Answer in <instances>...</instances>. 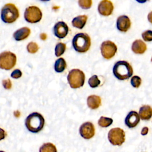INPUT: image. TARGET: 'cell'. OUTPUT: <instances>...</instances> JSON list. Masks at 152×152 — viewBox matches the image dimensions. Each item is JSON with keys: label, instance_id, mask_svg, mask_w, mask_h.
Returning <instances> with one entry per match:
<instances>
[{"label": "cell", "instance_id": "ba28073f", "mask_svg": "<svg viewBox=\"0 0 152 152\" xmlns=\"http://www.w3.org/2000/svg\"><path fill=\"white\" fill-rule=\"evenodd\" d=\"M42 18V13L40 8L36 6L27 7L24 12V19L30 23L39 22Z\"/></svg>", "mask_w": 152, "mask_h": 152}, {"label": "cell", "instance_id": "44dd1931", "mask_svg": "<svg viewBox=\"0 0 152 152\" xmlns=\"http://www.w3.org/2000/svg\"><path fill=\"white\" fill-rule=\"evenodd\" d=\"M39 152H57V149L52 143L46 142L40 147Z\"/></svg>", "mask_w": 152, "mask_h": 152}, {"label": "cell", "instance_id": "5b68a950", "mask_svg": "<svg viewBox=\"0 0 152 152\" xmlns=\"http://www.w3.org/2000/svg\"><path fill=\"white\" fill-rule=\"evenodd\" d=\"M67 80L71 88H78L84 85L85 74L79 69H72L69 71L67 76Z\"/></svg>", "mask_w": 152, "mask_h": 152}, {"label": "cell", "instance_id": "9c48e42d", "mask_svg": "<svg viewBox=\"0 0 152 152\" xmlns=\"http://www.w3.org/2000/svg\"><path fill=\"white\" fill-rule=\"evenodd\" d=\"M101 53L103 57L106 59L113 58L117 52V46L112 42L106 40L103 42L100 46Z\"/></svg>", "mask_w": 152, "mask_h": 152}, {"label": "cell", "instance_id": "484cf974", "mask_svg": "<svg viewBox=\"0 0 152 152\" xmlns=\"http://www.w3.org/2000/svg\"><path fill=\"white\" fill-rule=\"evenodd\" d=\"M79 6L84 10L90 8L92 5V0H78Z\"/></svg>", "mask_w": 152, "mask_h": 152}, {"label": "cell", "instance_id": "1f68e13d", "mask_svg": "<svg viewBox=\"0 0 152 152\" xmlns=\"http://www.w3.org/2000/svg\"><path fill=\"white\" fill-rule=\"evenodd\" d=\"M148 132V127L145 126V127H144V128L142 129L141 133V135H145L147 134Z\"/></svg>", "mask_w": 152, "mask_h": 152}, {"label": "cell", "instance_id": "836d02e7", "mask_svg": "<svg viewBox=\"0 0 152 152\" xmlns=\"http://www.w3.org/2000/svg\"><path fill=\"white\" fill-rule=\"evenodd\" d=\"M42 1H50V0H40Z\"/></svg>", "mask_w": 152, "mask_h": 152}, {"label": "cell", "instance_id": "7c38bea8", "mask_svg": "<svg viewBox=\"0 0 152 152\" xmlns=\"http://www.w3.org/2000/svg\"><path fill=\"white\" fill-rule=\"evenodd\" d=\"M68 27L64 21H59L56 23L53 27L54 34L59 39L65 37L68 33Z\"/></svg>", "mask_w": 152, "mask_h": 152}, {"label": "cell", "instance_id": "52a82bcc", "mask_svg": "<svg viewBox=\"0 0 152 152\" xmlns=\"http://www.w3.org/2000/svg\"><path fill=\"white\" fill-rule=\"evenodd\" d=\"M125 134L120 128L111 129L108 132V140L114 145H121L125 141Z\"/></svg>", "mask_w": 152, "mask_h": 152}, {"label": "cell", "instance_id": "603a6c76", "mask_svg": "<svg viewBox=\"0 0 152 152\" xmlns=\"http://www.w3.org/2000/svg\"><path fill=\"white\" fill-rule=\"evenodd\" d=\"M66 50V45L65 43L59 42L56 44L55 46V55L56 56H60L65 52Z\"/></svg>", "mask_w": 152, "mask_h": 152}, {"label": "cell", "instance_id": "2e32d148", "mask_svg": "<svg viewBox=\"0 0 152 152\" xmlns=\"http://www.w3.org/2000/svg\"><path fill=\"white\" fill-rule=\"evenodd\" d=\"M132 50L136 54H142L147 50L145 43L141 40H135L132 44Z\"/></svg>", "mask_w": 152, "mask_h": 152}, {"label": "cell", "instance_id": "4dcf8cb0", "mask_svg": "<svg viewBox=\"0 0 152 152\" xmlns=\"http://www.w3.org/2000/svg\"><path fill=\"white\" fill-rule=\"evenodd\" d=\"M6 132L5 131L2 129L0 128V141L2 140H4L6 137Z\"/></svg>", "mask_w": 152, "mask_h": 152}, {"label": "cell", "instance_id": "d4e9b609", "mask_svg": "<svg viewBox=\"0 0 152 152\" xmlns=\"http://www.w3.org/2000/svg\"><path fill=\"white\" fill-rule=\"evenodd\" d=\"M39 49L38 45L33 42H30L27 46V50L30 53H35Z\"/></svg>", "mask_w": 152, "mask_h": 152}, {"label": "cell", "instance_id": "6da1fadb", "mask_svg": "<svg viewBox=\"0 0 152 152\" xmlns=\"http://www.w3.org/2000/svg\"><path fill=\"white\" fill-rule=\"evenodd\" d=\"M45 119L43 116L38 112L30 113L25 120V125L27 129L32 133H37L43 128Z\"/></svg>", "mask_w": 152, "mask_h": 152}, {"label": "cell", "instance_id": "9a60e30c", "mask_svg": "<svg viewBox=\"0 0 152 152\" xmlns=\"http://www.w3.org/2000/svg\"><path fill=\"white\" fill-rule=\"evenodd\" d=\"M30 34V29L27 27L20 28L13 34V37L17 41H21L27 39Z\"/></svg>", "mask_w": 152, "mask_h": 152}, {"label": "cell", "instance_id": "277c9868", "mask_svg": "<svg viewBox=\"0 0 152 152\" xmlns=\"http://www.w3.org/2000/svg\"><path fill=\"white\" fill-rule=\"evenodd\" d=\"M19 15L18 8L13 4H7L1 10V20L5 23H14L18 19Z\"/></svg>", "mask_w": 152, "mask_h": 152}, {"label": "cell", "instance_id": "cb8c5ba5", "mask_svg": "<svg viewBox=\"0 0 152 152\" xmlns=\"http://www.w3.org/2000/svg\"><path fill=\"white\" fill-rule=\"evenodd\" d=\"M88 83L91 88H96L100 85V81L96 75H94L89 78Z\"/></svg>", "mask_w": 152, "mask_h": 152}, {"label": "cell", "instance_id": "4fadbf2b", "mask_svg": "<svg viewBox=\"0 0 152 152\" xmlns=\"http://www.w3.org/2000/svg\"><path fill=\"white\" fill-rule=\"evenodd\" d=\"M131 25V20L127 15H122L117 18L116 27L120 31L126 32L130 28Z\"/></svg>", "mask_w": 152, "mask_h": 152}, {"label": "cell", "instance_id": "f546056e", "mask_svg": "<svg viewBox=\"0 0 152 152\" xmlns=\"http://www.w3.org/2000/svg\"><path fill=\"white\" fill-rule=\"evenodd\" d=\"M2 86L5 89H10L12 87L11 80L10 79L4 80L2 81Z\"/></svg>", "mask_w": 152, "mask_h": 152}, {"label": "cell", "instance_id": "e0dca14e", "mask_svg": "<svg viewBox=\"0 0 152 152\" xmlns=\"http://www.w3.org/2000/svg\"><path fill=\"white\" fill-rule=\"evenodd\" d=\"M88 106L91 109H96L101 105V98L96 95H91L87 97Z\"/></svg>", "mask_w": 152, "mask_h": 152}, {"label": "cell", "instance_id": "8fae6325", "mask_svg": "<svg viewBox=\"0 0 152 152\" xmlns=\"http://www.w3.org/2000/svg\"><path fill=\"white\" fill-rule=\"evenodd\" d=\"M113 5L109 0H102L98 5V11L99 14L103 16H109L112 14L113 11Z\"/></svg>", "mask_w": 152, "mask_h": 152}, {"label": "cell", "instance_id": "7402d4cb", "mask_svg": "<svg viewBox=\"0 0 152 152\" xmlns=\"http://www.w3.org/2000/svg\"><path fill=\"white\" fill-rule=\"evenodd\" d=\"M113 122V119L110 118L101 116L98 121V124L100 126L106 128L109 126Z\"/></svg>", "mask_w": 152, "mask_h": 152}, {"label": "cell", "instance_id": "8992f818", "mask_svg": "<svg viewBox=\"0 0 152 152\" xmlns=\"http://www.w3.org/2000/svg\"><path fill=\"white\" fill-rule=\"evenodd\" d=\"M16 55L10 51H5L0 53V68L10 70L16 64Z\"/></svg>", "mask_w": 152, "mask_h": 152}, {"label": "cell", "instance_id": "d6a6232c", "mask_svg": "<svg viewBox=\"0 0 152 152\" xmlns=\"http://www.w3.org/2000/svg\"><path fill=\"white\" fill-rule=\"evenodd\" d=\"M136 1H137L139 3H144L146 1H147L148 0H135Z\"/></svg>", "mask_w": 152, "mask_h": 152}, {"label": "cell", "instance_id": "30bf717a", "mask_svg": "<svg viewBox=\"0 0 152 152\" xmlns=\"http://www.w3.org/2000/svg\"><path fill=\"white\" fill-rule=\"evenodd\" d=\"M80 135L84 139L92 138L95 134V128L94 125L90 122L83 123L79 129Z\"/></svg>", "mask_w": 152, "mask_h": 152}, {"label": "cell", "instance_id": "4316f807", "mask_svg": "<svg viewBox=\"0 0 152 152\" xmlns=\"http://www.w3.org/2000/svg\"><path fill=\"white\" fill-rule=\"evenodd\" d=\"M141 83V79L140 77L137 75H134L131 78V85L135 87V88H138L140 87Z\"/></svg>", "mask_w": 152, "mask_h": 152}, {"label": "cell", "instance_id": "d6986e66", "mask_svg": "<svg viewBox=\"0 0 152 152\" xmlns=\"http://www.w3.org/2000/svg\"><path fill=\"white\" fill-rule=\"evenodd\" d=\"M87 20V16L86 15H78L73 18L72 24L74 27L79 29H82L86 25Z\"/></svg>", "mask_w": 152, "mask_h": 152}, {"label": "cell", "instance_id": "5bb4252c", "mask_svg": "<svg viewBox=\"0 0 152 152\" xmlns=\"http://www.w3.org/2000/svg\"><path fill=\"white\" fill-rule=\"evenodd\" d=\"M140 120L138 113L135 111H131L128 113L125 119V125L129 128L135 127Z\"/></svg>", "mask_w": 152, "mask_h": 152}, {"label": "cell", "instance_id": "83f0119b", "mask_svg": "<svg viewBox=\"0 0 152 152\" xmlns=\"http://www.w3.org/2000/svg\"><path fill=\"white\" fill-rule=\"evenodd\" d=\"M142 39L146 42H151L152 40V32L150 30H146L142 33Z\"/></svg>", "mask_w": 152, "mask_h": 152}, {"label": "cell", "instance_id": "ac0fdd59", "mask_svg": "<svg viewBox=\"0 0 152 152\" xmlns=\"http://www.w3.org/2000/svg\"><path fill=\"white\" fill-rule=\"evenodd\" d=\"M140 118L142 120H149L151 118L152 110L149 105H144L140 108L139 114Z\"/></svg>", "mask_w": 152, "mask_h": 152}, {"label": "cell", "instance_id": "f1b7e54d", "mask_svg": "<svg viewBox=\"0 0 152 152\" xmlns=\"http://www.w3.org/2000/svg\"><path fill=\"white\" fill-rule=\"evenodd\" d=\"M22 76V72L19 69H14L11 74V77L13 78L17 79Z\"/></svg>", "mask_w": 152, "mask_h": 152}, {"label": "cell", "instance_id": "ffe728a7", "mask_svg": "<svg viewBox=\"0 0 152 152\" xmlns=\"http://www.w3.org/2000/svg\"><path fill=\"white\" fill-rule=\"evenodd\" d=\"M66 67V63L65 59L62 58H59L58 59L55 63L54 68L56 72H63Z\"/></svg>", "mask_w": 152, "mask_h": 152}, {"label": "cell", "instance_id": "7a4b0ae2", "mask_svg": "<svg viewBox=\"0 0 152 152\" xmlns=\"http://www.w3.org/2000/svg\"><path fill=\"white\" fill-rule=\"evenodd\" d=\"M114 76L119 80H125L133 74V69L127 61H119L115 63L113 68Z\"/></svg>", "mask_w": 152, "mask_h": 152}, {"label": "cell", "instance_id": "3957f363", "mask_svg": "<svg viewBox=\"0 0 152 152\" xmlns=\"http://www.w3.org/2000/svg\"><path fill=\"white\" fill-rule=\"evenodd\" d=\"M72 44L74 49L79 53L86 52L91 46V39L89 36L84 33H80L75 35Z\"/></svg>", "mask_w": 152, "mask_h": 152}, {"label": "cell", "instance_id": "e575fe53", "mask_svg": "<svg viewBox=\"0 0 152 152\" xmlns=\"http://www.w3.org/2000/svg\"><path fill=\"white\" fill-rule=\"evenodd\" d=\"M0 152H5V151H1V150H0Z\"/></svg>", "mask_w": 152, "mask_h": 152}]
</instances>
